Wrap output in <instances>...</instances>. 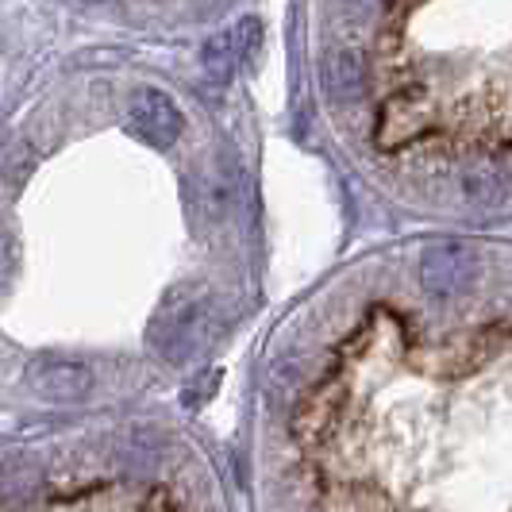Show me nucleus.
<instances>
[{"label":"nucleus","instance_id":"nucleus-1","mask_svg":"<svg viewBox=\"0 0 512 512\" xmlns=\"http://www.w3.org/2000/svg\"><path fill=\"white\" fill-rule=\"evenodd\" d=\"M212 301L205 289L197 285H181L174 293H166V301L158 305L151 320V347L174 366H185L189 359H197L212 339Z\"/></svg>","mask_w":512,"mask_h":512},{"label":"nucleus","instance_id":"nucleus-2","mask_svg":"<svg viewBox=\"0 0 512 512\" xmlns=\"http://www.w3.org/2000/svg\"><path fill=\"white\" fill-rule=\"evenodd\" d=\"M24 385L51 405H77L93 393L97 370L89 359L70 351H43L24 366Z\"/></svg>","mask_w":512,"mask_h":512},{"label":"nucleus","instance_id":"nucleus-3","mask_svg":"<svg viewBox=\"0 0 512 512\" xmlns=\"http://www.w3.org/2000/svg\"><path fill=\"white\" fill-rule=\"evenodd\" d=\"M181 112L162 89H139L128 104V128L135 139H143L154 151L174 147L181 135Z\"/></svg>","mask_w":512,"mask_h":512},{"label":"nucleus","instance_id":"nucleus-4","mask_svg":"<svg viewBox=\"0 0 512 512\" xmlns=\"http://www.w3.org/2000/svg\"><path fill=\"white\" fill-rule=\"evenodd\" d=\"M478 274V258L462 243H436L420 258V282L432 297H455Z\"/></svg>","mask_w":512,"mask_h":512},{"label":"nucleus","instance_id":"nucleus-5","mask_svg":"<svg viewBox=\"0 0 512 512\" xmlns=\"http://www.w3.org/2000/svg\"><path fill=\"white\" fill-rule=\"evenodd\" d=\"M258 39H262V24H258L255 16L239 20V24L220 31V35H212L205 43V51H201V70H205L208 81L224 85L231 77V70L255 54Z\"/></svg>","mask_w":512,"mask_h":512},{"label":"nucleus","instance_id":"nucleus-6","mask_svg":"<svg viewBox=\"0 0 512 512\" xmlns=\"http://www.w3.org/2000/svg\"><path fill=\"white\" fill-rule=\"evenodd\" d=\"M324 85L332 93V101H362L366 93V62L359 51H332L324 58Z\"/></svg>","mask_w":512,"mask_h":512},{"label":"nucleus","instance_id":"nucleus-7","mask_svg":"<svg viewBox=\"0 0 512 512\" xmlns=\"http://www.w3.org/2000/svg\"><path fill=\"white\" fill-rule=\"evenodd\" d=\"M466 193H470L478 205H497V201H501V193H505L501 174H497V170H489V166L470 170V174H466Z\"/></svg>","mask_w":512,"mask_h":512},{"label":"nucleus","instance_id":"nucleus-8","mask_svg":"<svg viewBox=\"0 0 512 512\" xmlns=\"http://www.w3.org/2000/svg\"><path fill=\"white\" fill-rule=\"evenodd\" d=\"M216 385H220V370H205L201 378H193V385H185L181 405H185V409H201L208 397L216 393Z\"/></svg>","mask_w":512,"mask_h":512},{"label":"nucleus","instance_id":"nucleus-9","mask_svg":"<svg viewBox=\"0 0 512 512\" xmlns=\"http://www.w3.org/2000/svg\"><path fill=\"white\" fill-rule=\"evenodd\" d=\"M343 4H347V8H366L370 0H343Z\"/></svg>","mask_w":512,"mask_h":512},{"label":"nucleus","instance_id":"nucleus-10","mask_svg":"<svg viewBox=\"0 0 512 512\" xmlns=\"http://www.w3.org/2000/svg\"><path fill=\"white\" fill-rule=\"evenodd\" d=\"M81 4H101V0H81Z\"/></svg>","mask_w":512,"mask_h":512}]
</instances>
